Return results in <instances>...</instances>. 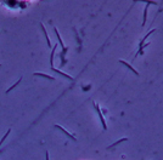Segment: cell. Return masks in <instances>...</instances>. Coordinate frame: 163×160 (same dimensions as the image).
Wrapping results in <instances>:
<instances>
[{
	"label": "cell",
	"mask_w": 163,
	"mask_h": 160,
	"mask_svg": "<svg viewBox=\"0 0 163 160\" xmlns=\"http://www.w3.org/2000/svg\"><path fill=\"white\" fill-rule=\"evenodd\" d=\"M34 75H39V76H43V78H47V79H50V80H54L52 76L50 75H46V74H42V73H34Z\"/></svg>",
	"instance_id": "obj_6"
},
{
	"label": "cell",
	"mask_w": 163,
	"mask_h": 160,
	"mask_svg": "<svg viewBox=\"0 0 163 160\" xmlns=\"http://www.w3.org/2000/svg\"><path fill=\"white\" fill-rule=\"evenodd\" d=\"M42 26V28H43V30H44V34H45V38H46V41H47V46H50L51 47V43H50V39H49V37H47V33H46V30H45V28H44V26L43 24H40Z\"/></svg>",
	"instance_id": "obj_5"
},
{
	"label": "cell",
	"mask_w": 163,
	"mask_h": 160,
	"mask_svg": "<svg viewBox=\"0 0 163 160\" xmlns=\"http://www.w3.org/2000/svg\"><path fill=\"white\" fill-rule=\"evenodd\" d=\"M119 63H121V64H123V66H125V67L129 69V71H132V72H133L135 75H139V72H138L137 69H135L133 66H130V64H129L128 62H125V61H123V60H119Z\"/></svg>",
	"instance_id": "obj_2"
},
{
	"label": "cell",
	"mask_w": 163,
	"mask_h": 160,
	"mask_svg": "<svg viewBox=\"0 0 163 160\" xmlns=\"http://www.w3.org/2000/svg\"><path fill=\"white\" fill-rule=\"evenodd\" d=\"M148 5L150 4H147L146 5V9L144 11V21H142V26H145V22H146V17H147V8H148Z\"/></svg>",
	"instance_id": "obj_7"
},
{
	"label": "cell",
	"mask_w": 163,
	"mask_h": 160,
	"mask_svg": "<svg viewBox=\"0 0 163 160\" xmlns=\"http://www.w3.org/2000/svg\"><path fill=\"white\" fill-rule=\"evenodd\" d=\"M94 107H95V110H96V113H98V115H99V118H100V121H101V124H102L104 129L107 130V125H106V121H105V118H104L102 113H101V109H100V107H99V104H98V103H95V104H94Z\"/></svg>",
	"instance_id": "obj_1"
},
{
	"label": "cell",
	"mask_w": 163,
	"mask_h": 160,
	"mask_svg": "<svg viewBox=\"0 0 163 160\" xmlns=\"http://www.w3.org/2000/svg\"><path fill=\"white\" fill-rule=\"evenodd\" d=\"M54 32H55V34L57 35V39H59V44H60L61 46H62V50H63V52H66V51H67V47H66V46H65V44L62 43V40H61V37H60V34H59L57 29L55 28V29H54Z\"/></svg>",
	"instance_id": "obj_3"
},
{
	"label": "cell",
	"mask_w": 163,
	"mask_h": 160,
	"mask_svg": "<svg viewBox=\"0 0 163 160\" xmlns=\"http://www.w3.org/2000/svg\"><path fill=\"white\" fill-rule=\"evenodd\" d=\"M127 140H128V138H127V137H125V138H121V140H119V141H117V142H114L113 144H111V145H110V148H112V147H114V145H117V144H119L121 142H123V141H127Z\"/></svg>",
	"instance_id": "obj_8"
},
{
	"label": "cell",
	"mask_w": 163,
	"mask_h": 160,
	"mask_svg": "<svg viewBox=\"0 0 163 160\" xmlns=\"http://www.w3.org/2000/svg\"><path fill=\"white\" fill-rule=\"evenodd\" d=\"M56 127H57V129H60V130H62V131L65 132V134H66L67 136H68V137H71V138H72V140H74V141H76V137H74V136H73L72 134H70V132H68V131H66V130H65L63 127H61V126H60V125H56Z\"/></svg>",
	"instance_id": "obj_4"
},
{
	"label": "cell",
	"mask_w": 163,
	"mask_h": 160,
	"mask_svg": "<svg viewBox=\"0 0 163 160\" xmlns=\"http://www.w3.org/2000/svg\"><path fill=\"white\" fill-rule=\"evenodd\" d=\"M45 159H46V160H49V154H47V152H46V155H45Z\"/></svg>",
	"instance_id": "obj_9"
}]
</instances>
